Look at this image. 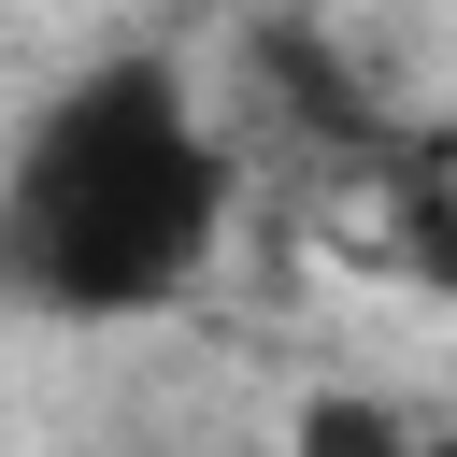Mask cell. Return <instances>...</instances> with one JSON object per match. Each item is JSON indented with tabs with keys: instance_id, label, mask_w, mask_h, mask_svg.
I'll use <instances>...</instances> for the list:
<instances>
[{
	"instance_id": "4",
	"label": "cell",
	"mask_w": 457,
	"mask_h": 457,
	"mask_svg": "<svg viewBox=\"0 0 457 457\" xmlns=\"http://www.w3.org/2000/svg\"><path fill=\"white\" fill-rule=\"evenodd\" d=\"M371 214H386V228H371V243H386V271H400V286H428V300H457V171H443L428 143H400V157H386V200H371Z\"/></svg>"
},
{
	"instance_id": "2",
	"label": "cell",
	"mask_w": 457,
	"mask_h": 457,
	"mask_svg": "<svg viewBox=\"0 0 457 457\" xmlns=\"http://www.w3.org/2000/svg\"><path fill=\"white\" fill-rule=\"evenodd\" d=\"M257 86L286 100V129H300V143H343V157H400V143H386V114H371V86H357V71H343L314 29H257Z\"/></svg>"
},
{
	"instance_id": "3",
	"label": "cell",
	"mask_w": 457,
	"mask_h": 457,
	"mask_svg": "<svg viewBox=\"0 0 457 457\" xmlns=\"http://www.w3.org/2000/svg\"><path fill=\"white\" fill-rule=\"evenodd\" d=\"M286 457H457V414L400 400V386H328V400H300Z\"/></svg>"
},
{
	"instance_id": "1",
	"label": "cell",
	"mask_w": 457,
	"mask_h": 457,
	"mask_svg": "<svg viewBox=\"0 0 457 457\" xmlns=\"http://www.w3.org/2000/svg\"><path fill=\"white\" fill-rule=\"evenodd\" d=\"M228 243V143L171 43L86 57L0 157V300L57 328L171 314Z\"/></svg>"
}]
</instances>
